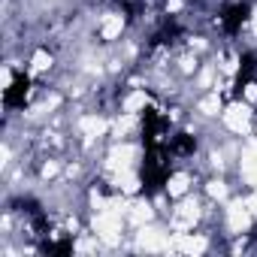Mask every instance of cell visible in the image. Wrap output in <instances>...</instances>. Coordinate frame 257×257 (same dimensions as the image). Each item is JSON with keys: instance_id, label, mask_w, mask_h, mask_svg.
I'll list each match as a JSON object with an SVG mask.
<instances>
[{"instance_id": "cell-1", "label": "cell", "mask_w": 257, "mask_h": 257, "mask_svg": "<svg viewBox=\"0 0 257 257\" xmlns=\"http://www.w3.org/2000/svg\"><path fill=\"white\" fill-rule=\"evenodd\" d=\"M221 118L230 134H236V137L251 134V118H254L251 103H233V106H227V112H221Z\"/></svg>"}, {"instance_id": "cell-2", "label": "cell", "mask_w": 257, "mask_h": 257, "mask_svg": "<svg viewBox=\"0 0 257 257\" xmlns=\"http://www.w3.org/2000/svg\"><path fill=\"white\" fill-rule=\"evenodd\" d=\"M106 131H109V121L103 118V115H82L79 118V134L88 140V143H94V140H103L106 137Z\"/></svg>"}, {"instance_id": "cell-3", "label": "cell", "mask_w": 257, "mask_h": 257, "mask_svg": "<svg viewBox=\"0 0 257 257\" xmlns=\"http://www.w3.org/2000/svg\"><path fill=\"white\" fill-rule=\"evenodd\" d=\"M137 242L140 248H149V251H158V248H167V233L164 230H155V227H140L137 230Z\"/></svg>"}, {"instance_id": "cell-4", "label": "cell", "mask_w": 257, "mask_h": 257, "mask_svg": "<svg viewBox=\"0 0 257 257\" xmlns=\"http://www.w3.org/2000/svg\"><path fill=\"white\" fill-rule=\"evenodd\" d=\"M121 31H124V16H121V13H109V16H103V22H100V40L112 43V40L121 37Z\"/></svg>"}, {"instance_id": "cell-5", "label": "cell", "mask_w": 257, "mask_h": 257, "mask_svg": "<svg viewBox=\"0 0 257 257\" xmlns=\"http://www.w3.org/2000/svg\"><path fill=\"white\" fill-rule=\"evenodd\" d=\"M149 106V94H146V88H137V91H131L124 97V103H121V112H131V115H137L140 109H146Z\"/></svg>"}, {"instance_id": "cell-6", "label": "cell", "mask_w": 257, "mask_h": 257, "mask_svg": "<svg viewBox=\"0 0 257 257\" xmlns=\"http://www.w3.org/2000/svg\"><path fill=\"white\" fill-rule=\"evenodd\" d=\"M127 215H131V221H134L137 227H143V224H149V221L155 218V209H152L149 200H140V203L131 206V212H127Z\"/></svg>"}, {"instance_id": "cell-7", "label": "cell", "mask_w": 257, "mask_h": 257, "mask_svg": "<svg viewBox=\"0 0 257 257\" xmlns=\"http://www.w3.org/2000/svg\"><path fill=\"white\" fill-rule=\"evenodd\" d=\"M188 188H191V173H176V176L167 179V194L170 197H185Z\"/></svg>"}, {"instance_id": "cell-8", "label": "cell", "mask_w": 257, "mask_h": 257, "mask_svg": "<svg viewBox=\"0 0 257 257\" xmlns=\"http://www.w3.org/2000/svg\"><path fill=\"white\" fill-rule=\"evenodd\" d=\"M179 236V248L182 251H191V254H200L209 248V239L206 236H191V233H176Z\"/></svg>"}, {"instance_id": "cell-9", "label": "cell", "mask_w": 257, "mask_h": 257, "mask_svg": "<svg viewBox=\"0 0 257 257\" xmlns=\"http://www.w3.org/2000/svg\"><path fill=\"white\" fill-rule=\"evenodd\" d=\"M197 109L206 115V118H215L218 112H221V97H218V91H212V94H206L200 103H197Z\"/></svg>"}, {"instance_id": "cell-10", "label": "cell", "mask_w": 257, "mask_h": 257, "mask_svg": "<svg viewBox=\"0 0 257 257\" xmlns=\"http://www.w3.org/2000/svg\"><path fill=\"white\" fill-rule=\"evenodd\" d=\"M31 67H34V73H46V70H52V55H49L46 49H37L34 58H31Z\"/></svg>"}, {"instance_id": "cell-11", "label": "cell", "mask_w": 257, "mask_h": 257, "mask_svg": "<svg viewBox=\"0 0 257 257\" xmlns=\"http://www.w3.org/2000/svg\"><path fill=\"white\" fill-rule=\"evenodd\" d=\"M206 191H209V197H212V200H221V203L227 200V185H224L221 179H212V182L206 185Z\"/></svg>"}, {"instance_id": "cell-12", "label": "cell", "mask_w": 257, "mask_h": 257, "mask_svg": "<svg viewBox=\"0 0 257 257\" xmlns=\"http://www.w3.org/2000/svg\"><path fill=\"white\" fill-rule=\"evenodd\" d=\"M40 176H43V179L58 176V161H46V164H43V170H40Z\"/></svg>"}, {"instance_id": "cell-13", "label": "cell", "mask_w": 257, "mask_h": 257, "mask_svg": "<svg viewBox=\"0 0 257 257\" xmlns=\"http://www.w3.org/2000/svg\"><path fill=\"white\" fill-rule=\"evenodd\" d=\"M245 100H248V103H257V85H254V82L245 85Z\"/></svg>"}, {"instance_id": "cell-14", "label": "cell", "mask_w": 257, "mask_h": 257, "mask_svg": "<svg viewBox=\"0 0 257 257\" xmlns=\"http://www.w3.org/2000/svg\"><path fill=\"white\" fill-rule=\"evenodd\" d=\"M182 4H185V0H167L164 7H167V13H179V10H182Z\"/></svg>"}]
</instances>
